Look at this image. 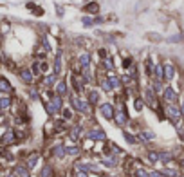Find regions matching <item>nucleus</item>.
<instances>
[{"instance_id": "nucleus-1", "label": "nucleus", "mask_w": 184, "mask_h": 177, "mask_svg": "<svg viewBox=\"0 0 184 177\" xmlns=\"http://www.w3.org/2000/svg\"><path fill=\"white\" fill-rule=\"evenodd\" d=\"M96 9H98L96 4H90V6H88V11H90V13H96Z\"/></svg>"}]
</instances>
